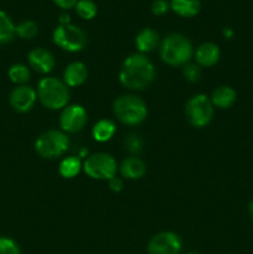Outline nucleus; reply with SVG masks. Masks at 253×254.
<instances>
[{
  "instance_id": "obj_1",
  "label": "nucleus",
  "mask_w": 253,
  "mask_h": 254,
  "mask_svg": "<svg viewBox=\"0 0 253 254\" xmlns=\"http://www.w3.org/2000/svg\"><path fill=\"white\" fill-rule=\"evenodd\" d=\"M155 77V67L143 54L130 55L124 60L119 71V81L133 91L146 88Z\"/></svg>"
},
{
  "instance_id": "obj_2",
  "label": "nucleus",
  "mask_w": 253,
  "mask_h": 254,
  "mask_svg": "<svg viewBox=\"0 0 253 254\" xmlns=\"http://www.w3.org/2000/svg\"><path fill=\"white\" fill-rule=\"evenodd\" d=\"M192 54V45L181 34L168 35L160 44L161 60L170 66H185L191 60Z\"/></svg>"
},
{
  "instance_id": "obj_3",
  "label": "nucleus",
  "mask_w": 253,
  "mask_h": 254,
  "mask_svg": "<svg viewBox=\"0 0 253 254\" xmlns=\"http://www.w3.org/2000/svg\"><path fill=\"white\" fill-rule=\"evenodd\" d=\"M113 111L121 123L126 126H139L148 114L146 104L140 97L134 94H123L114 101Z\"/></svg>"
},
{
  "instance_id": "obj_4",
  "label": "nucleus",
  "mask_w": 253,
  "mask_h": 254,
  "mask_svg": "<svg viewBox=\"0 0 253 254\" xmlns=\"http://www.w3.org/2000/svg\"><path fill=\"white\" fill-rule=\"evenodd\" d=\"M37 97L42 106L57 111L66 107L69 99V92L66 83L55 77H46L39 82Z\"/></svg>"
},
{
  "instance_id": "obj_5",
  "label": "nucleus",
  "mask_w": 253,
  "mask_h": 254,
  "mask_svg": "<svg viewBox=\"0 0 253 254\" xmlns=\"http://www.w3.org/2000/svg\"><path fill=\"white\" fill-rule=\"evenodd\" d=\"M69 140L67 135L59 130H49L42 133L35 141V150L45 159L60 158L67 151Z\"/></svg>"
},
{
  "instance_id": "obj_6",
  "label": "nucleus",
  "mask_w": 253,
  "mask_h": 254,
  "mask_svg": "<svg viewBox=\"0 0 253 254\" xmlns=\"http://www.w3.org/2000/svg\"><path fill=\"white\" fill-rule=\"evenodd\" d=\"M52 40L55 45L67 52H79L87 45L86 34L71 22L64 25L60 24L52 34Z\"/></svg>"
},
{
  "instance_id": "obj_7",
  "label": "nucleus",
  "mask_w": 253,
  "mask_h": 254,
  "mask_svg": "<svg viewBox=\"0 0 253 254\" xmlns=\"http://www.w3.org/2000/svg\"><path fill=\"white\" fill-rule=\"evenodd\" d=\"M185 113L191 126L202 128L212 119L213 104L206 94H196L186 103Z\"/></svg>"
},
{
  "instance_id": "obj_8",
  "label": "nucleus",
  "mask_w": 253,
  "mask_h": 254,
  "mask_svg": "<svg viewBox=\"0 0 253 254\" xmlns=\"http://www.w3.org/2000/svg\"><path fill=\"white\" fill-rule=\"evenodd\" d=\"M117 169V161L113 156L106 153L93 154L83 164L84 173L96 180H111L116 176Z\"/></svg>"
},
{
  "instance_id": "obj_9",
  "label": "nucleus",
  "mask_w": 253,
  "mask_h": 254,
  "mask_svg": "<svg viewBox=\"0 0 253 254\" xmlns=\"http://www.w3.org/2000/svg\"><path fill=\"white\" fill-rule=\"evenodd\" d=\"M183 248L180 237L174 232H160L148 245V254H179Z\"/></svg>"
},
{
  "instance_id": "obj_10",
  "label": "nucleus",
  "mask_w": 253,
  "mask_h": 254,
  "mask_svg": "<svg viewBox=\"0 0 253 254\" xmlns=\"http://www.w3.org/2000/svg\"><path fill=\"white\" fill-rule=\"evenodd\" d=\"M87 123V112L79 104L66 107L60 116V127L67 133H77L82 130Z\"/></svg>"
},
{
  "instance_id": "obj_11",
  "label": "nucleus",
  "mask_w": 253,
  "mask_h": 254,
  "mask_svg": "<svg viewBox=\"0 0 253 254\" xmlns=\"http://www.w3.org/2000/svg\"><path fill=\"white\" fill-rule=\"evenodd\" d=\"M37 99V93L29 86H19L10 94V104L19 113H26L31 111Z\"/></svg>"
},
{
  "instance_id": "obj_12",
  "label": "nucleus",
  "mask_w": 253,
  "mask_h": 254,
  "mask_svg": "<svg viewBox=\"0 0 253 254\" xmlns=\"http://www.w3.org/2000/svg\"><path fill=\"white\" fill-rule=\"evenodd\" d=\"M27 60H29L30 67L42 74L50 73L56 64L54 55L42 47L31 50L27 55Z\"/></svg>"
},
{
  "instance_id": "obj_13",
  "label": "nucleus",
  "mask_w": 253,
  "mask_h": 254,
  "mask_svg": "<svg viewBox=\"0 0 253 254\" xmlns=\"http://www.w3.org/2000/svg\"><path fill=\"white\" fill-rule=\"evenodd\" d=\"M195 57L198 66L211 67L217 64L218 60H220V49L216 44L205 42V44L200 45L198 49L196 50Z\"/></svg>"
},
{
  "instance_id": "obj_14",
  "label": "nucleus",
  "mask_w": 253,
  "mask_h": 254,
  "mask_svg": "<svg viewBox=\"0 0 253 254\" xmlns=\"http://www.w3.org/2000/svg\"><path fill=\"white\" fill-rule=\"evenodd\" d=\"M87 74H88V72H87L86 66L82 62H72L64 68V83L69 87H78L86 82Z\"/></svg>"
},
{
  "instance_id": "obj_15",
  "label": "nucleus",
  "mask_w": 253,
  "mask_h": 254,
  "mask_svg": "<svg viewBox=\"0 0 253 254\" xmlns=\"http://www.w3.org/2000/svg\"><path fill=\"white\" fill-rule=\"evenodd\" d=\"M119 170L124 178L129 179V180H136V179L143 178L146 171V166L141 159L136 158V156H130V158L124 159Z\"/></svg>"
},
{
  "instance_id": "obj_16",
  "label": "nucleus",
  "mask_w": 253,
  "mask_h": 254,
  "mask_svg": "<svg viewBox=\"0 0 253 254\" xmlns=\"http://www.w3.org/2000/svg\"><path fill=\"white\" fill-rule=\"evenodd\" d=\"M135 45L140 54H148V52L154 51L159 45V34L150 27L143 29L136 35Z\"/></svg>"
},
{
  "instance_id": "obj_17",
  "label": "nucleus",
  "mask_w": 253,
  "mask_h": 254,
  "mask_svg": "<svg viewBox=\"0 0 253 254\" xmlns=\"http://www.w3.org/2000/svg\"><path fill=\"white\" fill-rule=\"evenodd\" d=\"M170 9L181 17H193L200 12V0H170Z\"/></svg>"
},
{
  "instance_id": "obj_18",
  "label": "nucleus",
  "mask_w": 253,
  "mask_h": 254,
  "mask_svg": "<svg viewBox=\"0 0 253 254\" xmlns=\"http://www.w3.org/2000/svg\"><path fill=\"white\" fill-rule=\"evenodd\" d=\"M236 98H237V94H236L235 89L228 86H221L212 92V96L210 99L213 107L226 109L233 106Z\"/></svg>"
},
{
  "instance_id": "obj_19",
  "label": "nucleus",
  "mask_w": 253,
  "mask_h": 254,
  "mask_svg": "<svg viewBox=\"0 0 253 254\" xmlns=\"http://www.w3.org/2000/svg\"><path fill=\"white\" fill-rule=\"evenodd\" d=\"M114 134H116V126L113 122L108 121V119H102V121L97 122L92 129V135H93L94 140L99 141V143H106V141L111 140Z\"/></svg>"
},
{
  "instance_id": "obj_20",
  "label": "nucleus",
  "mask_w": 253,
  "mask_h": 254,
  "mask_svg": "<svg viewBox=\"0 0 253 254\" xmlns=\"http://www.w3.org/2000/svg\"><path fill=\"white\" fill-rule=\"evenodd\" d=\"M15 25L12 24L11 19L5 11L0 10V45L9 44L12 41L16 35L15 32Z\"/></svg>"
},
{
  "instance_id": "obj_21",
  "label": "nucleus",
  "mask_w": 253,
  "mask_h": 254,
  "mask_svg": "<svg viewBox=\"0 0 253 254\" xmlns=\"http://www.w3.org/2000/svg\"><path fill=\"white\" fill-rule=\"evenodd\" d=\"M82 169V163L77 156H67L60 164V175L66 179H72L79 174Z\"/></svg>"
},
{
  "instance_id": "obj_22",
  "label": "nucleus",
  "mask_w": 253,
  "mask_h": 254,
  "mask_svg": "<svg viewBox=\"0 0 253 254\" xmlns=\"http://www.w3.org/2000/svg\"><path fill=\"white\" fill-rule=\"evenodd\" d=\"M74 9L77 15L83 20H92L98 12V7L93 0H78Z\"/></svg>"
},
{
  "instance_id": "obj_23",
  "label": "nucleus",
  "mask_w": 253,
  "mask_h": 254,
  "mask_svg": "<svg viewBox=\"0 0 253 254\" xmlns=\"http://www.w3.org/2000/svg\"><path fill=\"white\" fill-rule=\"evenodd\" d=\"M9 78L16 84H24L30 79V71L25 64H15L9 68Z\"/></svg>"
},
{
  "instance_id": "obj_24",
  "label": "nucleus",
  "mask_w": 253,
  "mask_h": 254,
  "mask_svg": "<svg viewBox=\"0 0 253 254\" xmlns=\"http://www.w3.org/2000/svg\"><path fill=\"white\" fill-rule=\"evenodd\" d=\"M15 32L19 37L24 40H31L39 32V27L37 24L32 20H25V21L20 22L16 27H15Z\"/></svg>"
},
{
  "instance_id": "obj_25",
  "label": "nucleus",
  "mask_w": 253,
  "mask_h": 254,
  "mask_svg": "<svg viewBox=\"0 0 253 254\" xmlns=\"http://www.w3.org/2000/svg\"><path fill=\"white\" fill-rule=\"evenodd\" d=\"M124 145H126V149L129 153L134 154V155H138L143 150V139L138 134L131 133L126 138Z\"/></svg>"
},
{
  "instance_id": "obj_26",
  "label": "nucleus",
  "mask_w": 253,
  "mask_h": 254,
  "mask_svg": "<svg viewBox=\"0 0 253 254\" xmlns=\"http://www.w3.org/2000/svg\"><path fill=\"white\" fill-rule=\"evenodd\" d=\"M183 74L189 82H198L202 76V71L198 64H186L183 68Z\"/></svg>"
},
{
  "instance_id": "obj_27",
  "label": "nucleus",
  "mask_w": 253,
  "mask_h": 254,
  "mask_svg": "<svg viewBox=\"0 0 253 254\" xmlns=\"http://www.w3.org/2000/svg\"><path fill=\"white\" fill-rule=\"evenodd\" d=\"M0 254H20V248L11 238L0 237Z\"/></svg>"
},
{
  "instance_id": "obj_28",
  "label": "nucleus",
  "mask_w": 253,
  "mask_h": 254,
  "mask_svg": "<svg viewBox=\"0 0 253 254\" xmlns=\"http://www.w3.org/2000/svg\"><path fill=\"white\" fill-rule=\"evenodd\" d=\"M169 9H170V2L168 0H154L151 2V12L156 16L165 15Z\"/></svg>"
},
{
  "instance_id": "obj_29",
  "label": "nucleus",
  "mask_w": 253,
  "mask_h": 254,
  "mask_svg": "<svg viewBox=\"0 0 253 254\" xmlns=\"http://www.w3.org/2000/svg\"><path fill=\"white\" fill-rule=\"evenodd\" d=\"M108 186L113 192H121V191L123 190L124 185H123V181H122L121 179L114 176V178H112L111 180H108Z\"/></svg>"
},
{
  "instance_id": "obj_30",
  "label": "nucleus",
  "mask_w": 253,
  "mask_h": 254,
  "mask_svg": "<svg viewBox=\"0 0 253 254\" xmlns=\"http://www.w3.org/2000/svg\"><path fill=\"white\" fill-rule=\"evenodd\" d=\"M77 1H78V0H54L55 4L63 10L72 9V7H74L76 6Z\"/></svg>"
},
{
  "instance_id": "obj_31",
  "label": "nucleus",
  "mask_w": 253,
  "mask_h": 254,
  "mask_svg": "<svg viewBox=\"0 0 253 254\" xmlns=\"http://www.w3.org/2000/svg\"><path fill=\"white\" fill-rule=\"evenodd\" d=\"M69 19H71V17H69V15L67 14V12H62V14L60 15V17H59V21H60V24H61V25L69 24Z\"/></svg>"
},
{
  "instance_id": "obj_32",
  "label": "nucleus",
  "mask_w": 253,
  "mask_h": 254,
  "mask_svg": "<svg viewBox=\"0 0 253 254\" xmlns=\"http://www.w3.org/2000/svg\"><path fill=\"white\" fill-rule=\"evenodd\" d=\"M248 212H250L251 218H252V220H253V200L251 201L250 203H248Z\"/></svg>"
},
{
  "instance_id": "obj_33",
  "label": "nucleus",
  "mask_w": 253,
  "mask_h": 254,
  "mask_svg": "<svg viewBox=\"0 0 253 254\" xmlns=\"http://www.w3.org/2000/svg\"><path fill=\"white\" fill-rule=\"evenodd\" d=\"M223 35H225L226 37H232V30L225 29V30H223Z\"/></svg>"
},
{
  "instance_id": "obj_34",
  "label": "nucleus",
  "mask_w": 253,
  "mask_h": 254,
  "mask_svg": "<svg viewBox=\"0 0 253 254\" xmlns=\"http://www.w3.org/2000/svg\"><path fill=\"white\" fill-rule=\"evenodd\" d=\"M186 254H198V253H196V252H189V253H186Z\"/></svg>"
}]
</instances>
